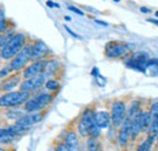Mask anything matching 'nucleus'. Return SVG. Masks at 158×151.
I'll use <instances>...</instances> for the list:
<instances>
[{
    "mask_svg": "<svg viewBox=\"0 0 158 151\" xmlns=\"http://www.w3.org/2000/svg\"><path fill=\"white\" fill-rule=\"evenodd\" d=\"M6 39H7V37L5 34H1L0 35V53H1V50H2V46H4L5 41H6Z\"/></svg>",
    "mask_w": 158,
    "mask_h": 151,
    "instance_id": "nucleus-33",
    "label": "nucleus"
},
{
    "mask_svg": "<svg viewBox=\"0 0 158 151\" xmlns=\"http://www.w3.org/2000/svg\"><path fill=\"white\" fill-rule=\"evenodd\" d=\"M156 143H157V145H158V134H157V137H156Z\"/></svg>",
    "mask_w": 158,
    "mask_h": 151,
    "instance_id": "nucleus-40",
    "label": "nucleus"
},
{
    "mask_svg": "<svg viewBox=\"0 0 158 151\" xmlns=\"http://www.w3.org/2000/svg\"><path fill=\"white\" fill-rule=\"evenodd\" d=\"M31 97L29 93L21 91V90H14L10 92H4L0 95V108L10 109V108H19L23 105L27 99Z\"/></svg>",
    "mask_w": 158,
    "mask_h": 151,
    "instance_id": "nucleus-3",
    "label": "nucleus"
},
{
    "mask_svg": "<svg viewBox=\"0 0 158 151\" xmlns=\"http://www.w3.org/2000/svg\"><path fill=\"white\" fill-rule=\"evenodd\" d=\"M155 16H156V18H158V10L156 11V12H155Z\"/></svg>",
    "mask_w": 158,
    "mask_h": 151,
    "instance_id": "nucleus-39",
    "label": "nucleus"
},
{
    "mask_svg": "<svg viewBox=\"0 0 158 151\" xmlns=\"http://www.w3.org/2000/svg\"><path fill=\"white\" fill-rule=\"evenodd\" d=\"M113 1H114V2H119V1H120V0H113Z\"/></svg>",
    "mask_w": 158,
    "mask_h": 151,
    "instance_id": "nucleus-41",
    "label": "nucleus"
},
{
    "mask_svg": "<svg viewBox=\"0 0 158 151\" xmlns=\"http://www.w3.org/2000/svg\"><path fill=\"white\" fill-rule=\"evenodd\" d=\"M95 23H98V24H101V25H108V23H106V22H102V21H100V19H95Z\"/></svg>",
    "mask_w": 158,
    "mask_h": 151,
    "instance_id": "nucleus-36",
    "label": "nucleus"
},
{
    "mask_svg": "<svg viewBox=\"0 0 158 151\" xmlns=\"http://www.w3.org/2000/svg\"><path fill=\"white\" fill-rule=\"evenodd\" d=\"M69 11H72V12H74V14H77V15H79V16H84L85 15V12L83 11V10H80V9H78V7H76V6H73V5H69L68 7H67Z\"/></svg>",
    "mask_w": 158,
    "mask_h": 151,
    "instance_id": "nucleus-29",
    "label": "nucleus"
},
{
    "mask_svg": "<svg viewBox=\"0 0 158 151\" xmlns=\"http://www.w3.org/2000/svg\"><path fill=\"white\" fill-rule=\"evenodd\" d=\"M146 134H147V135H155V137H157V134H158V114L157 115H155V116H152L151 125H150V127H148V130H147Z\"/></svg>",
    "mask_w": 158,
    "mask_h": 151,
    "instance_id": "nucleus-23",
    "label": "nucleus"
},
{
    "mask_svg": "<svg viewBox=\"0 0 158 151\" xmlns=\"http://www.w3.org/2000/svg\"><path fill=\"white\" fill-rule=\"evenodd\" d=\"M0 151H11L9 148H5V146H0Z\"/></svg>",
    "mask_w": 158,
    "mask_h": 151,
    "instance_id": "nucleus-37",
    "label": "nucleus"
},
{
    "mask_svg": "<svg viewBox=\"0 0 158 151\" xmlns=\"http://www.w3.org/2000/svg\"><path fill=\"white\" fill-rule=\"evenodd\" d=\"M140 109H142V108H141V102L136 99V100H134V102L130 104V106L127 109V115L130 116V117H134L135 114L138 113Z\"/></svg>",
    "mask_w": 158,
    "mask_h": 151,
    "instance_id": "nucleus-24",
    "label": "nucleus"
},
{
    "mask_svg": "<svg viewBox=\"0 0 158 151\" xmlns=\"http://www.w3.org/2000/svg\"><path fill=\"white\" fill-rule=\"evenodd\" d=\"M24 113H26V111L23 110V108H22V109H19V108H10L9 111L6 113V116H7L9 120L16 121V120H19Z\"/></svg>",
    "mask_w": 158,
    "mask_h": 151,
    "instance_id": "nucleus-21",
    "label": "nucleus"
},
{
    "mask_svg": "<svg viewBox=\"0 0 158 151\" xmlns=\"http://www.w3.org/2000/svg\"><path fill=\"white\" fill-rule=\"evenodd\" d=\"M64 21H67V22H69V21H72V18H71L69 16H64Z\"/></svg>",
    "mask_w": 158,
    "mask_h": 151,
    "instance_id": "nucleus-38",
    "label": "nucleus"
},
{
    "mask_svg": "<svg viewBox=\"0 0 158 151\" xmlns=\"http://www.w3.org/2000/svg\"><path fill=\"white\" fill-rule=\"evenodd\" d=\"M64 29H66V30H67V33H68V34H71V35H72L73 38L79 39V40L81 39V37H80V35H78L77 33H74V32H73V30H72V29H71L69 27H67V25H64Z\"/></svg>",
    "mask_w": 158,
    "mask_h": 151,
    "instance_id": "nucleus-30",
    "label": "nucleus"
},
{
    "mask_svg": "<svg viewBox=\"0 0 158 151\" xmlns=\"http://www.w3.org/2000/svg\"><path fill=\"white\" fill-rule=\"evenodd\" d=\"M22 74L21 73H12L10 76L4 79V81L0 85V91L2 92H10L14 91L16 87H19L22 81Z\"/></svg>",
    "mask_w": 158,
    "mask_h": 151,
    "instance_id": "nucleus-15",
    "label": "nucleus"
},
{
    "mask_svg": "<svg viewBox=\"0 0 158 151\" xmlns=\"http://www.w3.org/2000/svg\"><path fill=\"white\" fill-rule=\"evenodd\" d=\"M131 120H133V117H130V116L127 115L125 118H124V121H123V123L120 125V127L118 128V137H117V139H118L119 146H122V148H124L129 143V140H130Z\"/></svg>",
    "mask_w": 158,
    "mask_h": 151,
    "instance_id": "nucleus-14",
    "label": "nucleus"
},
{
    "mask_svg": "<svg viewBox=\"0 0 158 151\" xmlns=\"http://www.w3.org/2000/svg\"><path fill=\"white\" fill-rule=\"evenodd\" d=\"M46 6H48V7H50V9H54V7L59 9L60 7L59 4H57V2H54L52 0H48V1H46Z\"/></svg>",
    "mask_w": 158,
    "mask_h": 151,
    "instance_id": "nucleus-31",
    "label": "nucleus"
},
{
    "mask_svg": "<svg viewBox=\"0 0 158 151\" xmlns=\"http://www.w3.org/2000/svg\"><path fill=\"white\" fill-rule=\"evenodd\" d=\"M130 48L127 44L120 41H110L105 46V56L108 59H118L128 56Z\"/></svg>",
    "mask_w": 158,
    "mask_h": 151,
    "instance_id": "nucleus-8",
    "label": "nucleus"
},
{
    "mask_svg": "<svg viewBox=\"0 0 158 151\" xmlns=\"http://www.w3.org/2000/svg\"><path fill=\"white\" fill-rule=\"evenodd\" d=\"M101 128H100L99 126L96 125V122L94 121L93 122V125H91V127H90V130H89V137L90 138H94V139H99V137L101 135Z\"/></svg>",
    "mask_w": 158,
    "mask_h": 151,
    "instance_id": "nucleus-26",
    "label": "nucleus"
},
{
    "mask_svg": "<svg viewBox=\"0 0 158 151\" xmlns=\"http://www.w3.org/2000/svg\"><path fill=\"white\" fill-rule=\"evenodd\" d=\"M147 21H148L150 23H153V24L158 25V18H148Z\"/></svg>",
    "mask_w": 158,
    "mask_h": 151,
    "instance_id": "nucleus-35",
    "label": "nucleus"
},
{
    "mask_svg": "<svg viewBox=\"0 0 158 151\" xmlns=\"http://www.w3.org/2000/svg\"><path fill=\"white\" fill-rule=\"evenodd\" d=\"M151 121H152V115L150 113V110H145L143 109V114H142V132H147L150 125H151Z\"/></svg>",
    "mask_w": 158,
    "mask_h": 151,
    "instance_id": "nucleus-22",
    "label": "nucleus"
},
{
    "mask_svg": "<svg viewBox=\"0 0 158 151\" xmlns=\"http://www.w3.org/2000/svg\"><path fill=\"white\" fill-rule=\"evenodd\" d=\"M55 99V95L48 91H39L31 95L27 102L23 104V110L26 113H37L45 110Z\"/></svg>",
    "mask_w": 158,
    "mask_h": 151,
    "instance_id": "nucleus-2",
    "label": "nucleus"
},
{
    "mask_svg": "<svg viewBox=\"0 0 158 151\" xmlns=\"http://www.w3.org/2000/svg\"><path fill=\"white\" fill-rule=\"evenodd\" d=\"M11 74H12V73H11V70H10V67H9V65L2 67V68L0 69V79H6L7 76H10Z\"/></svg>",
    "mask_w": 158,
    "mask_h": 151,
    "instance_id": "nucleus-27",
    "label": "nucleus"
},
{
    "mask_svg": "<svg viewBox=\"0 0 158 151\" xmlns=\"http://www.w3.org/2000/svg\"><path fill=\"white\" fill-rule=\"evenodd\" d=\"M31 63V44H27L20 52L9 60L11 73H22V70Z\"/></svg>",
    "mask_w": 158,
    "mask_h": 151,
    "instance_id": "nucleus-4",
    "label": "nucleus"
},
{
    "mask_svg": "<svg viewBox=\"0 0 158 151\" xmlns=\"http://www.w3.org/2000/svg\"><path fill=\"white\" fill-rule=\"evenodd\" d=\"M45 64L46 59H40V60H33L23 70H22V79H31L34 76H38L44 73L45 70Z\"/></svg>",
    "mask_w": 158,
    "mask_h": 151,
    "instance_id": "nucleus-12",
    "label": "nucleus"
},
{
    "mask_svg": "<svg viewBox=\"0 0 158 151\" xmlns=\"http://www.w3.org/2000/svg\"><path fill=\"white\" fill-rule=\"evenodd\" d=\"M94 121L101 130H107L111 127V115L106 110H98L94 113Z\"/></svg>",
    "mask_w": 158,
    "mask_h": 151,
    "instance_id": "nucleus-17",
    "label": "nucleus"
},
{
    "mask_svg": "<svg viewBox=\"0 0 158 151\" xmlns=\"http://www.w3.org/2000/svg\"><path fill=\"white\" fill-rule=\"evenodd\" d=\"M44 88H45V91H48L50 93H55L61 88V82L56 77H50V79L46 80V82L44 85Z\"/></svg>",
    "mask_w": 158,
    "mask_h": 151,
    "instance_id": "nucleus-20",
    "label": "nucleus"
},
{
    "mask_svg": "<svg viewBox=\"0 0 158 151\" xmlns=\"http://www.w3.org/2000/svg\"><path fill=\"white\" fill-rule=\"evenodd\" d=\"M49 55H50V48L43 40H35L31 42V62L46 59Z\"/></svg>",
    "mask_w": 158,
    "mask_h": 151,
    "instance_id": "nucleus-11",
    "label": "nucleus"
},
{
    "mask_svg": "<svg viewBox=\"0 0 158 151\" xmlns=\"http://www.w3.org/2000/svg\"><path fill=\"white\" fill-rule=\"evenodd\" d=\"M22 134H23V133L21 132L15 125L0 127V145L11 144L17 137H20Z\"/></svg>",
    "mask_w": 158,
    "mask_h": 151,
    "instance_id": "nucleus-13",
    "label": "nucleus"
},
{
    "mask_svg": "<svg viewBox=\"0 0 158 151\" xmlns=\"http://www.w3.org/2000/svg\"><path fill=\"white\" fill-rule=\"evenodd\" d=\"M156 143V137L155 135H147L145 140H142L138 145L135 151H151L153 144Z\"/></svg>",
    "mask_w": 158,
    "mask_h": 151,
    "instance_id": "nucleus-19",
    "label": "nucleus"
},
{
    "mask_svg": "<svg viewBox=\"0 0 158 151\" xmlns=\"http://www.w3.org/2000/svg\"><path fill=\"white\" fill-rule=\"evenodd\" d=\"M150 113H151V115L152 116H155V115H157L158 114V99H156V100H153V103L151 104V106H150Z\"/></svg>",
    "mask_w": 158,
    "mask_h": 151,
    "instance_id": "nucleus-28",
    "label": "nucleus"
},
{
    "mask_svg": "<svg viewBox=\"0 0 158 151\" xmlns=\"http://www.w3.org/2000/svg\"><path fill=\"white\" fill-rule=\"evenodd\" d=\"M63 144L66 145L68 151H80L79 137L74 131H69L66 133V135L63 138Z\"/></svg>",
    "mask_w": 158,
    "mask_h": 151,
    "instance_id": "nucleus-18",
    "label": "nucleus"
},
{
    "mask_svg": "<svg viewBox=\"0 0 158 151\" xmlns=\"http://www.w3.org/2000/svg\"><path fill=\"white\" fill-rule=\"evenodd\" d=\"M140 11H141L142 14H151V12H152L150 9H147V7H143V6H142V7H140Z\"/></svg>",
    "mask_w": 158,
    "mask_h": 151,
    "instance_id": "nucleus-34",
    "label": "nucleus"
},
{
    "mask_svg": "<svg viewBox=\"0 0 158 151\" xmlns=\"http://www.w3.org/2000/svg\"><path fill=\"white\" fill-rule=\"evenodd\" d=\"M127 104L124 100L122 99H116L112 102L111 104V111H110V115H111V122H112V126L114 128L118 130L120 127V125L123 123L125 116H127Z\"/></svg>",
    "mask_w": 158,
    "mask_h": 151,
    "instance_id": "nucleus-7",
    "label": "nucleus"
},
{
    "mask_svg": "<svg viewBox=\"0 0 158 151\" xmlns=\"http://www.w3.org/2000/svg\"><path fill=\"white\" fill-rule=\"evenodd\" d=\"M94 113L95 110L93 108H86L79 117L78 125H77V131L81 138H88L89 137V130L94 122Z\"/></svg>",
    "mask_w": 158,
    "mask_h": 151,
    "instance_id": "nucleus-9",
    "label": "nucleus"
},
{
    "mask_svg": "<svg viewBox=\"0 0 158 151\" xmlns=\"http://www.w3.org/2000/svg\"><path fill=\"white\" fill-rule=\"evenodd\" d=\"M142 114H143V109H140L131 120L130 140H135L140 135V133H142Z\"/></svg>",
    "mask_w": 158,
    "mask_h": 151,
    "instance_id": "nucleus-16",
    "label": "nucleus"
},
{
    "mask_svg": "<svg viewBox=\"0 0 158 151\" xmlns=\"http://www.w3.org/2000/svg\"><path fill=\"white\" fill-rule=\"evenodd\" d=\"M86 151H100V144L98 143V139L86 138Z\"/></svg>",
    "mask_w": 158,
    "mask_h": 151,
    "instance_id": "nucleus-25",
    "label": "nucleus"
},
{
    "mask_svg": "<svg viewBox=\"0 0 158 151\" xmlns=\"http://www.w3.org/2000/svg\"><path fill=\"white\" fill-rule=\"evenodd\" d=\"M55 151H68V149L66 148V145H64V144H63V141H62V143H60V144L56 145Z\"/></svg>",
    "mask_w": 158,
    "mask_h": 151,
    "instance_id": "nucleus-32",
    "label": "nucleus"
},
{
    "mask_svg": "<svg viewBox=\"0 0 158 151\" xmlns=\"http://www.w3.org/2000/svg\"><path fill=\"white\" fill-rule=\"evenodd\" d=\"M27 42H28V38H27L26 33L15 32L12 35H10L6 39V41L2 46L1 53H0V58L4 60L12 59L27 45Z\"/></svg>",
    "mask_w": 158,
    "mask_h": 151,
    "instance_id": "nucleus-1",
    "label": "nucleus"
},
{
    "mask_svg": "<svg viewBox=\"0 0 158 151\" xmlns=\"http://www.w3.org/2000/svg\"><path fill=\"white\" fill-rule=\"evenodd\" d=\"M44 118V113L43 111H37V113H24L19 120L14 122V125L20 130L22 133H26L29 131L33 126L39 123Z\"/></svg>",
    "mask_w": 158,
    "mask_h": 151,
    "instance_id": "nucleus-5",
    "label": "nucleus"
},
{
    "mask_svg": "<svg viewBox=\"0 0 158 151\" xmlns=\"http://www.w3.org/2000/svg\"><path fill=\"white\" fill-rule=\"evenodd\" d=\"M49 77L45 73H43V74H40L38 76H34V77H31V79H23L21 81L19 88L21 91H24V92H27L29 95L37 93V92L40 91V88L44 87V85H45Z\"/></svg>",
    "mask_w": 158,
    "mask_h": 151,
    "instance_id": "nucleus-6",
    "label": "nucleus"
},
{
    "mask_svg": "<svg viewBox=\"0 0 158 151\" xmlns=\"http://www.w3.org/2000/svg\"><path fill=\"white\" fill-rule=\"evenodd\" d=\"M148 60H150V57H148L147 53H145V52H136L130 58H128L125 64L130 69L138 70V72H141V73H146V67H147Z\"/></svg>",
    "mask_w": 158,
    "mask_h": 151,
    "instance_id": "nucleus-10",
    "label": "nucleus"
}]
</instances>
